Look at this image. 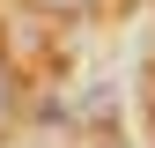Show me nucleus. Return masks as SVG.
Masks as SVG:
<instances>
[{
    "mask_svg": "<svg viewBox=\"0 0 155 148\" xmlns=\"http://www.w3.org/2000/svg\"><path fill=\"white\" fill-rule=\"evenodd\" d=\"M45 8H74V0H45Z\"/></svg>",
    "mask_w": 155,
    "mask_h": 148,
    "instance_id": "f257e3e1",
    "label": "nucleus"
}]
</instances>
